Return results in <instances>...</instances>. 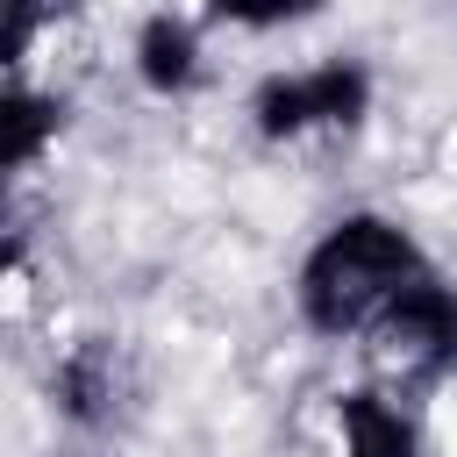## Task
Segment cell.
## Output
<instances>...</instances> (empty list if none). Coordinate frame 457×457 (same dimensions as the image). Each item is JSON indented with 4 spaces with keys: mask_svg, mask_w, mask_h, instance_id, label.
<instances>
[{
    "mask_svg": "<svg viewBox=\"0 0 457 457\" xmlns=\"http://www.w3.org/2000/svg\"><path fill=\"white\" fill-rule=\"evenodd\" d=\"M336 436H343V457H421L414 414L378 386H357L336 400Z\"/></svg>",
    "mask_w": 457,
    "mask_h": 457,
    "instance_id": "obj_4",
    "label": "cell"
},
{
    "mask_svg": "<svg viewBox=\"0 0 457 457\" xmlns=\"http://www.w3.org/2000/svg\"><path fill=\"white\" fill-rule=\"evenodd\" d=\"M364 357L378 371V393H414V386H436L450 364H457V293L428 271L414 293H400L371 336H364Z\"/></svg>",
    "mask_w": 457,
    "mask_h": 457,
    "instance_id": "obj_2",
    "label": "cell"
},
{
    "mask_svg": "<svg viewBox=\"0 0 457 457\" xmlns=\"http://www.w3.org/2000/svg\"><path fill=\"white\" fill-rule=\"evenodd\" d=\"M50 393H57V407L71 414V421H107V407H114V350L107 343H79L64 364H57V378H50Z\"/></svg>",
    "mask_w": 457,
    "mask_h": 457,
    "instance_id": "obj_7",
    "label": "cell"
},
{
    "mask_svg": "<svg viewBox=\"0 0 457 457\" xmlns=\"http://www.w3.org/2000/svg\"><path fill=\"white\" fill-rule=\"evenodd\" d=\"M136 79L150 93H186L200 79V29L179 14H150L136 29Z\"/></svg>",
    "mask_w": 457,
    "mask_h": 457,
    "instance_id": "obj_5",
    "label": "cell"
},
{
    "mask_svg": "<svg viewBox=\"0 0 457 457\" xmlns=\"http://www.w3.org/2000/svg\"><path fill=\"white\" fill-rule=\"evenodd\" d=\"M428 278L421 243L393 214H343L307 257H300V321L314 336H371V321Z\"/></svg>",
    "mask_w": 457,
    "mask_h": 457,
    "instance_id": "obj_1",
    "label": "cell"
},
{
    "mask_svg": "<svg viewBox=\"0 0 457 457\" xmlns=\"http://www.w3.org/2000/svg\"><path fill=\"white\" fill-rule=\"evenodd\" d=\"M371 107V71L357 57H328L307 71H271L250 93V121L264 143H293L307 129H357Z\"/></svg>",
    "mask_w": 457,
    "mask_h": 457,
    "instance_id": "obj_3",
    "label": "cell"
},
{
    "mask_svg": "<svg viewBox=\"0 0 457 457\" xmlns=\"http://www.w3.org/2000/svg\"><path fill=\"white\" fill-rule=\"evenodd\" d=\"M64 107L50 93H29V86H7L0 93V171H29L43 157V143L57 136Z\"/></svg>",
    "mask_w": 457,
    "mask_h": 457,
    "instance_id": "obj_6",
    "label": "cell"
}]
</instances>
